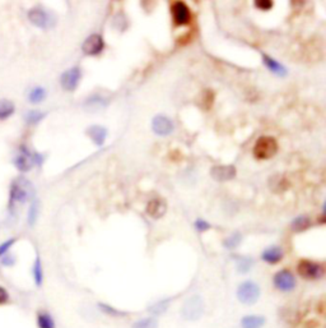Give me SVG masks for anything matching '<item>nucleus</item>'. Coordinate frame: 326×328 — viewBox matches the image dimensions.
<instances>
[{
	"label": "nucleus",
	"instance_id": "6ab92c4d",
	"mask_svg": "<svg viewBox=\"0 0 326 328\" xmlns=\"http://www.w3.org/2000/svg\"><path fill=\"white\" fill-rule=\"evenodd\" d=\"M266 323L265 317L261 314H249L241 318V328H263Z\"/></svg>",
	"mask_w": 326,
	"mask_h": 328
},
{
	"label": "nucleus",
	"instance_id": "cd10ccee",
	"mask_svg": "<svg viewBox=\"0 0 326 328\" xmlns=\"http://www.w3.org/2000/svg\"><path fill=\"white\" fill-rule=\"evenodd\" d=\"M241 242H242V235L240 233H233L223 242V246L227 249H229V250H232V249H236L237 246H240Z\"/></svg>",
	"mask_w": 326,
	"mask_h": 328
},
{
	"label": "nucleus",
	"instance_id": "393cba45",
	"mask_svg": "<svg viewBox=\"0 0 326 328\" xmlns=\"http://www.w3.org/2000/svg\"><path fill=\"white\" fill-rule=\"evenodd\" d=\"M131 328H158V321L154 317H146L135 321Z\"/></svg>",
	"mask_w": 326,
	"mask_h": 328
},
{
	"label": "nucleus",
	"instance_id": "7c9ffc66",
	"mask_svg": "<svg viewBox=\"0 0 326 328\" xmlns=\"http://www.w3.org/2000/svg\"><path fill=\"white\" fill-rule=\"evenodd\" d=\"M167 308H168L167 301H159V303L150 306L148 310L152 313V314H154V316H159V314H163V313L167 310Z\"/></svg>",
	"mask_w": 326,
	"mask_h": 328
},
{
	"label": "nucleus",
	"instance_id": "c85d7f7f",
	"mask_svg": "<svg viewBox=\"0 0 326 328\" xmlns=\"http://www.w3.org/2000/svg\"><path fill=\"white\" fill-rule=\"evenodd\" d=\"M25 121H27L28 124L31 125L37 124V123H40V121L45 118V112L38 111V110H31V111H28L25 114Z\"/></svg>",
	"mask_w": 326,
	"mask_h": 328
},
{
	"label": "nucleus",
	"instance_id": "f8f14e48",
	"mask_svg": "<svg viewBox=\"0 0 326 328\" xmlns=\"http://www.w3.org/2000/svg\"><path fill=\"white\" fill-rule=\"evenodd\" d=\"M105 49V41L99 33H93L84 40L82 50L86 55H99Z\"/></svg>",
	"mask_w": 326,
	"mask_h": 328
},
{
	"label": "nucleus",
	"instance_id": "c9c22d12",
	"mask_svg": "<svg viewBox=\"0 0 326 328\" xmlns=\"http://www.w3.org/2000/svg\"><path fill=\"white\" fill-rule=\"evenodd\" d=\"M255 5L261 10H269L273 8V1L272 0H256Z\"/></svg>",
	"mask_w": 326,
	"mask_h": 328
},
{
	"label": "nucleus",
	"instance_id": "bb28decb",
	"mask_svg": "<svg viewBox=\"0 0 326 328\" xmlns=\"http://www.w3.org/2000/svg\"><path fill=\"white\" fill-rule=\"evenodd\" d=\"M253 265L252 258L250 257H237V271L240 273H247Z\"/></svg>",
	"mask_w": 326,
	"mask_h": 328
},
{
	"label": "nucleus",
	"instance_id": "4be33fe9",
	"mask_svg": "<svg viewBox=\"0 0 326 328\" xmlns=\"http://www.w3.org/2000/svg\"><path fill=\"white\" fill-rule=\"evenodd\" d=\"M311 225V220L308 219L307 216H298L296 217L295 220L292 221V231H295V233H301V231H304V230H307Z\"/></svg>",
	"mask_w": 326,
	"mask_h": 328
},
{
	"label": "nucleus",
	"instance_id": "9b49d317",
	"mask_svg": "<svg viewBox=\"0 0 326 328\" xmlns=\"http://www.w3.org/2000/svg\"><path fill=\"white\" fill-rule=\"evenodd\" d=\"M152 129L159 137H166L174 132L175 124L166 115H157L152 120Z\"/></svg>",
	"mask_w": 326,
	"mask_h": 328
},
{
	"label": "nucleus",
	"instance_id": "a878e982",
	"mask_svg": "<svg viewBox=\"0 0 326 328\" xmlns=\"http://www.w3.org/2000/svg\"><path fill=\"white\" fill-rule=\"evenodd\" d=\"M46 97V91H45L44 87H35V88L31 89V92L28 95V100L32 104H40L42 102Z\"/></svg>",
	"mask_w": 326,
	"mask_h": 328
},
{
	"label": "nucleus",
	"instance_id": "39448f33",
	"mask_svg": "<svg viewBox=\"0 0 326 328\" xmlns=\"http://www.w3.org/2000/svg\"><path fill=\"white\" fill-rule=\"evenodd\" d=\"M297 272L304 280H320L325 274V268L321 263L310 261V259H301L297 265Z\"/></svg>",
	"mask_w": 326,
	"mask_h": 328
},
{
	"label": "nucleus",
	"instance_id": "72a5a7b5",
	"mask_svg": "<svg viewBox=\"0 0 326 328\" xmlns=\"http://www.w3.org/2000/svg\"><path fill=\"white\" fill-rule=\"evenodd\" d=\"M194 226H195V229H197L199 233H204V231H208V230L212 227V225H210L209 222H206L205 220H203V219H198V220L195 221V223H194Z\"/></svg>",
	"mask_w": 326,
	"mask_h": 328
},
{
	"label": "nucleus",
	"instance_id": "1a4fd4ad",
	"mask_svg": "<svg viewBox=\"0 0 326 328\" xmlns=\"http://www.w3.org/2000/svg\"><path fill=\"white\" fill-rule=\"evenodd\" d=\"M172 19L176 27L187 26L191 22V10L184 1H174L171 5Z\"/></svg>",
	"mask_w": 326,
	"mask_h": 328
},
{
	"label": "nucleus",
	"instance_id": "f3484780",
	"mask_svg": "<svg viewBox=\"0 0 326 328\" xmlns=\"http://www.w3.org/2000/svg\"><path fill=\"white\" fill-rule=\"evenodd\" d=\"M106 106H107V100L100 95L89 96L84 102V109L87 112H97L102 109H105Z\"/></svg>",
	"mask_w": 326,
	"mask_h": 328
},
{
	"label": "nucleus",
	"instance_id": "f704fd0d",
	"mask_svg": "<svg viewBox=\"0 0 326 328\" xmlns=\"http://www.w3.org/2000/svg\"><path fill=\"white\" fill-rule=\"evenodd\" d=\"M0 262H1V265L5 266V267H12V266L16 265V258H14V255L6 253L5 255H3V257L0 258Z\"/></svg>",
	"mask_w": 326,
	"mask_h": 328
},
{
	"label": "nucleus",
	"instance_id": "2f4dec72",
	"mask_svg": "<svg viewBox=\"0 0 326 328\" xmlns=\"http://www.w3.org/2000/svg\"><path fill=\"white\" fill-rule=\"evenodd\" d=\"M16 238H10V239L5 240V242L0 244V258H1L3 255H5L6 253H9V249L12 248L13 244H16Z\"/></svg>",
	"mask_w": 326,
	"mask_h": 328
},
{
	"label": "nucleus",
	"instance_id": "6e6552de",
	"mask_svg": "<svg viewBox=\"0 0 326 328\" xmlns=\"http://www.w3.org/2000/svg\"><path fill=\"white\" fill-rule=\"evenodd\" d=\"M204 313V303L200 297H193L186 300L184 304L181 314L186 321H197Z\"/></svg>",
	"mask_w": 326,
	"mask_h": 328
},
{
	"label": "nucleus",
	"instance_id": "dca6fc26",
	"mask_svg": "<svg viewBox=\"0 0 326 328\" xmlns=\"http://www.w3.org/2000/svg\"><path fill=\"white\" fill-rule=\"evenodd\" d=\"M283 257H284V252L283 249L278 246H268V248L261 253V259L269 265H276L279 262L282 261Z\"/></svg>",
	"mask_w": 326,
	"mask_h": 328
},
{
	"label": "nucleus",
	"instance_id": "9d476101",
	"mask_svg": "<svg viewBox=\"0 0 326 328\" xmlns=\"http://www.w3.org/2000/svg\"><path fill=\"white\" fill-rule=\"evenodd\" d=\"M82 78V70L78 67H73L70 69L65 70L60 77V83L61 87H63L65 91H69V92H73L75 91L78 84H79V81Z\"/></svg>",
	"mask_w": 326,
	"mask_h": 328
},
{
	"label": "nucleus",
	"instance_id": "b1692460",
	"mask_svg": "<svg viewBox=\"0 0 326 328\" xmlns=\"http://www.w3.org/2000/svg\"><path fill=\"white\" fill-rule=\"evenodd\" d=\"M99 309L101 310L103 314H106V316L115 317V318L127 316V312H123V310H120V309H116L115 306L110 305V304H106V303H99Z\"/></svg>",
	"mask_w": 326,
	"mask_h": 328
},
{
	"label": "nucleus",
	"instance_id": "ddd939ff",
	"mask_svg": "<svg viewBox=\"0 0 326 328\" xmlns=\"http://www.w3.org/2000/svg\"><path fill=\"white\" fill-rule=\"evenodd\" d=\"M237 171L236 167L232 165H216L210 170V175L217 182H228L234 179Z\"/></svg>",
	"mask_w": 326,
	"mask_h": 328
},
{
	"label": "nucleus",
	"instance_id": "7ed1b4c3",
	"mask_svg": "<svg viewBox=\"0 0 326 328\" xmlns=\"http://www.w3.org/2000/svg\"><path fill=\"white\" fill-rule=\"evenodd\" d=\"M278 152V142L270 136H263L253 146V156L259 160H269Z\"/></svg>",
	"mask_w": 326,
	"mask_h": 328
},
{
	"label": "nucleus",
	"instance_id": "f257e3e1",
	"mask_svg": "<svg viewBox=\"0 0 326 328\" xmlns=\"http://www.w3.org/2000/svg\"><path fill=\"white\" fill-rule=\"evenodd\" d=\"M33 195H35V189L28 179L19 176L13 182L12 187H10V204L25 203Z\"/></svg>",
	"mask_w": 326,
	"mask_h": 328
},
{
	"label": "nucleus",
	"instance_id": "f03ea898",
	"mask_svg": "<svg viewBox=\"0 0 326 328\" xmlns=\"http://www.w3.org/2000/svg\"><path fill=\"white\" fill-rule=\"evenodd\" d=\"M260 295H261V289L255 281L251 280L241 282L237 287V291H236V297H237L238 301L244 305L249 306L257 303Z\"/></svg>",
	"mask_w": 326,
	"mask_h": 328
},
{
	"label": "nucleus",
	"instance_id": "412c9836",
	"mask_svg": "<svg viewBox=\"0 0 326 328\" xmlns=\"http://www.w3.org/2000/svg\"><path fill=\"white\" fill-rule=\"evenodd\" d=\"M14 111H16V106L10 100H0V120L10 118L14 114Z\"/></svg>",
	"mask_w": 326,
	"mask_h": 328
},
{
	"label": "nucleus",
	"instance_id": "e433bc0d",
	"mask_svg": "<svg viewBox=\"0 0 326 328\" xmlns=\"http://www.w3.org/2000/svg\"><path fill=\"white\" fill-rule=\"evenodd\" d=\"M9 301V293L5 287L0 286V305H4Z\"/></svg>",
	"mask_w": 326,
	"mask_h": 328
},
{
	"label": "nucleus",
	"instance_id": "423d86ee",
	"mask_svg": "<svg viewBox=\"0 0 326 328\" xmlns=\"http://www.w3.org/2000/svg\"><path fill=\"white\" fill-rule=\"evenodd\" d=\"M28 19L32 25L42 29H48L55 25L54 16L41 6H35V8L29 9Z\"/></svg>",
	"mask_w": 326,
	"mask_h": 328
},
{
	"label": "nucleus",
	"instance_id": "c756f323",
	"mask_svg": "<svg viewBox=\"0 0 326 328\" xmlns=\"http://www.w3.org/2000/svg\"><path fill=\"white\" fill-rule=\"evenodd\" d=\"M38 211H40V207H38V202L33 201L31 203V207L28 210V216H27V221H28L29 226H35L36 221H37L38 217Z\"/></svg>",
	"mask_w": 326,
	"mask_h": 328
},
{
	"label": "nucleus",
	"instance_id": "473e14b6",
	"mask_svg": "<svg viewBox=\"0 0 326 328\" xmlns=\"http://www.w3.org/2000/svg\"><path fill=\"white\" fill-rule=\"evenodd\" d=\"M214 92L213 91H210V89H206L205 92L203 93V108L205 109H209L210 106L213 105V101H214Z\"/></svg>",
	"mask_w": 326,
	"mask_h": 328
},
{
	"label": "nucleus",
	"instance_id": "0eeeda50",
	"mask_svg": "<svg viewBox=\"0 0 326 328\" xmlns=\"http://www.w3.org/2000/svg\"><path fill=\"white\" fill-rule=\"evenodd\" d=\"M273 285L280 293H291L297 286L296 276L289 270H280L273 277Z\"/></svg>",
	"mask_w": 326,
	"mask_h": 328
},
{
	"label": "nucleus",
	"instance_id": "2eb2a0df",
	"mask_svg": "<svg viewBox=\"0 0 326 328\" xmlns=\"http://www.w3.org/2000/svg\"><path fill=\"white\" fill-rule=\"evenodd\" d=\"M86 133L97 147H102L105 144V140L106 138H107V129H106L105 127H101V125H91L86 131Z\"/></svg>",
	"mask_w": 326,
	"mask_h": 328
},
{
	"label": "nucleus",
	"instance_id": "aec40b11",
	"mask_svg": "<svg viewBox=\"0 0 326 328\" xmlns=\"http://www.w3.org/2000/svg\"><path fill=\"white\" fill-rule=\"evenodd\" d=\"M37 327L38 328H56L54 318L49 312L40 310L37 313Z\"/></svg>",
	"mask_w": 326,
	"mask_h": 328
},
{
	"label": "nucleus",
	"instance_id": "a211bd4d",
	"mask_svg": "<svg viewBox=\"0 0 326 328\" xmlns=\"http://www.w3.org/2000/svg\"><path fill=\"white\" fill-rule=\"evenodd\" d=\"M261 56H263L264 65H265L273 74H276V76L279 77H284L285 74H287V72H288L287 68H285L283 64L279 63L278 60L273 59V57L269 56L268 54H261Z\"/></svg>",
	"mask_w": 326,
	"mask_h": 328
},
{
	"label": "nucleus",
	"instance_id": "4468645a",
	"mask_svg": "<svg viewBox=\"0 0 326 328\" xmlns=\"http://www.w3.org/2000/svg\"><path fill=\"white\" fill-rule=\"evenodd\" d=\"M166 212H167V203L162 198H154L147 206V214L155 220L165 216Z\"/></svg>",
	"mask_w": 326,
	"mask_h": 328
},
{
	"label": "nucleus",
	"instance_id": "20e7f679",
	"mask_svg": "<svg viewBox=\"0 0 326 328\" xmlns=\"http://www.w3.org/2000/svg\"><path fill=\"white\" fill-rule=\"evenodd\" d=\"M42 156L38 153H32L27 147L22 146L19 148V153L14 159V165L22 172H27L35 165H41Z\"/></svg>",
	"mask_w": 326,
	"mask_h": 328
},
{
	"label": "nucleus",
	"instance_id": "5701e85b",
	"mask_svg": "<svg viewBox=\"0 0 326 328\" xmlns=\"http://www.w3.org/2000/svg\"><path fill=\"white\" fill-rule=\"evenodd\" d=\"M33 280H35L36 286L41 287L44 284V268H42V262L40 257H36L35 263H33Z\"/></svg>",
	"mask_w": 326,
	"mask_h": 328
}]
</instances>
